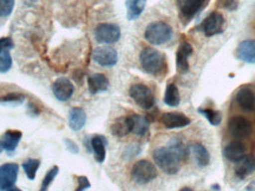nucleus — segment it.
<instances>
[{"mask_svg":"<svg viewBox=\"0 0 255 191\" xmlns=\"http://www.w3.org/2000/svg\"><path fill=\"white\" fill-rule=\"evenodd\" d=\"M223 24H225V18L219 12H213L205 19L202 24V31L205 32L207 37H213L216 34L221 33Z\"/></svg>","mask_w":255,"mask_h":191,"instance_id":"9d476101","label":"nucleus"},{"mask_svg":"<svg viewBox=\"0 0 255 191\" xmlns=\"http://www.w3.org/2000/svg\"><path fill=\"white\" fill-rule=\"evenodd\" d=\"M191 53H193V47H191L189 43L183 41L180 47H178L176 53V66L177 71L180 73H187L189 71V62H188V58H189Z\"/></svg>","mask_w":255,"mask_h":191,"instance_id":"4468645a","label":"nucleus"},{"mask_svg":"<svg viewBox=\"0 0 255 191\" xmlns=\"http://www.w3.org/2000/svg\"><path fill=\"white\" fill-rule=\"evenodd\" d=\"M91 148L94 151L95 158L98 163H103L105 161V156H107V151H105V146H107V138L103 136H95L91 138Z\"/></svg>","mask_w":255,"mask_h":191,"instance_id":"b1692460","label":"nucleus"},{"mask_svg":"<svg viewBox=\"0 0 255 191\" xmlns=\"http://www.w3.org/2000/svg\"><path fill=\"white\" fill-rule=\"evenodd\" d=\"M87 122V114L85 111L81 107H73L70 110L69 113V126L73 131H79L82 130Z\"/></svg>","mask_w":255,"mask_h":191,"instance_id":"aec40b11","label":"nucleus"},{"mask_svg":"<svg viewBox=\"0 0 255 191\" xmlns=\"http://www.w3.org/2000/svg\"><path fill=\"white\" fill-rule=\"evenodd\" d=\"M173 37V28L164 21H154L145 28L144 38L152 45H163Z\"/></svg>","mask_w":255,"mask_h":191,"instance_id":"f03ea898","label":"nucleus"},{"mask_svg":"<svg viewBox=\"0 0 255 191\" xmlns=\"http://www.w3.org/2000/svg\"><path fill=\"white\" fill-rule=\"evenodd\" d=\"M155 163L168 175H176L180 170V161L168 148H157L152 152Z\"/></svg>","mask_w":255,"mask_h":191,"instance_id":"7ed1b4c3","label":"nucleus"},{"mask_svg":"<svg viewBox=\"0 0 255 191\" xmlns=\"http://www.w3.org/2000/svg\"><path fill=\"white\" fill-rule=\"evenodd\" d=\"M2 150H4V146H2V143L0 141V154H1Z\"/></svg>","mask_w":255,"mask_h":191,"instance_id":"ea45409f","label":"nucleus"},{"mask_svg":"<svg viewBox=\"0 0 255 191\" xmlns=\"http://www.w3.org/2000/svg\"><path fill=\"white\" fill-rule=\"evenodd\" d=\"M21 136H23V133L18 131V130H8V131H6L1 139L4 150L7 152H13L17 149L19 142H20Z\"/></svg>","mask_w":255,"mask_h":191,"instance_id":"5701e85b","label":"nucleus"},{"mask_svg":"<svg viewBox=\"0 0 255 191\" xmlns=\"http://www.w3.org/2000/svg\"><path fill=\"white\" fill-rule=\"evenodd\" d=\"M237 101L239 106L245 111H252L255 107V94L251 88L242 87L237 92Z\"/></svg>","mask_w":255,"mask_h":191,"instance_id":"dca6fc26","label":"nucleus"},{"mask_svg":"<svg viewBox=\"0 0 255 191\" xmlns=\"http://www.w3.org/2000/svg\"><path fill=\"white\" fill-rule=\"evenodd\" d=\"M199 112L202 113L203 116L209 120V123L212 124V125L216 126L221 123V119H222L221 113L218 112V111L213 109H199Z\"/></svg>","mask_w":255,"mask_h":191,"instance_id":"7c9ffc66","label":"nucleus"},{"mask_svg":"<svg viewBox=\"0 0 255 191\" xmlns=\"http://www.w3.org/2000/svg\"><path fill=\"white\" fill-rule=\"evenodd\" d=\"M161 122L167 129H178V127L188 126L190 119L183 113L180 112H167L162 116Z\"/></svg>","mask_w":255,"mask_h":191,"instance_id":"ddd939ff","label":"nucleus"},{"mask_svg":"<svg viewBox=\"0 0 255 191\" xmlns=\"http://www.w3.org/2000/svg\"><path fill=\"white\" fill-rule=\"evenodd\" d=\"M142 69L149 75H158L165 66V59L163 53L152 47H145L139 55Z\"/></svg>","mask_w":255,"mask_h":191,"instance_id":"f257e3e1","label":"nucleus"},{"mask_svg":"<svg viewBox=\"0 0 255 191\" xmlns=\"http://www.w3.org/2000/svg\"><path fill=\"white\" fill-rule=\"evenodd\" d=\"M202 4L203 0H177V7L181 18L187 21L193 19L202 7Z\"/></svg>","mask_w":255,"mask_h":191,"instance_id":"f8f14e48","label":"nucleus"},{"mask_svg":"<svg viewBox=\"0 0 255 191\" xmlns=\"http://www.w3.org/2000/svg\"><path fill=\"white\" fill-rule=\"evenodd\" d=\"M73 91H75V88H73V84L68 78H58L55 82V84L52 85L53 95L60 101L69 100L72 97Z\"/></svg>","mask_w":255,"mask_h":191,"instance_id":"9b49d317","label":"nucleus"},{"mask_svg":"<svg viewBox=\"0 0 255 191\" xmlns=\"http://www.w3.org/2000/svg\"><path fill=\"white\" fill-rule=\"evenodd\" d=\"M181 101L180 92L175 84H168L164 94V103L168 106H177Z\"/></svg>","mask_w":255,"mask_h":191,"instance_id":"cd10ccee","label":"nucleus"},{"mask_svg":"<svg viewBox=\"0 0 255 191\" xmlns=\"http://www.w3.org/2000/svg\"><path fill=\"white\" fill-rule=\"evenodd\" d=\"M12 68V57L7 49H0V73H6Z\"/></svg>","mask_w":255,"mask_h":191,"instance_id":"c756f323","label":"nucleus"},{"mask_svg":"<svg viewBox=\"0 0 255 191\" xmlns=\"http://www.w3.org/2000/svg\"><path fill=\"white\" fill-rule=\"evenodd\" d=\"M14 47V44L13 41H12L11 38H1L0 39V49H7V50H11Z\"/></svg>","mask_w":255,"mask_h":191,"instance_id":"c9c22d12","label":"nucleus"},{"mask_svg":"<svg viewBox=\"0 0 255 191\" xmlns=\"http://www.w3.org/2000/svg\"><path fill=\"white\" fill-rule=\"evenodd\" d=\"M223 155L228 161L237 163L246 155V148L240 142H233L226 146L225 150H223Z\"/></svg>","mask_w":255,"mask_h":191,"instance_id":"412c9836","label":"nucleus"},{"mask_svg":"<svg viewBox=\"0 0 255 191\" xmlns=\"http://www.w3.org/2000/svg\"><path fill=\"white\" fill-rule=\"evenodd\" d=\"M64 143H65L66 149H68L70 152H72V154H78L79 149H78V146H77V144H76L75 142H72L71 139H65V141H64Z\"/></svg>","mask_w":255,"mask_h":191,"instance_id":"e433bc0d","label":"nucleus"},{"mask_svg":"<svg viewBox=\"0 0 255 191\" xmlns=\"http://www.w3.org/2000/svg\"><path fill=\"white\" fill-rule=\"evenodd\" d=\"M88 85H89V91L91 95H96L98 92L107 91L109 89V79L105 77L102 73H95V75L90 76L88 78Z\"/></svg>","mask_w":255,"mask_h":191,"instance_id":"6ab92c4d","label":"nucleus"},{"mask_svg":"<svg viewBox=\"0 0 255 191\" xmlns=\"http://www.w3.org/2000/svg\"><path fill=\"white\" fill-rule=\"evenodd\" d=\"M130 125V132L135 133L137 136H144L148 132L150 123L145 117L139 116V114H132L128 117Z\"/></svg>","mask_w":255,"mask_h":191,"instance_id":"a211bd4d","label":"nucleus"},{"mask_svg":"<svg viewBox=\"0 0 255 191\" xmlns=\"http://www.w3.org/2000/svg\"><path fill=\"white\" fill-rule=\"evenodd\" d=\"M146 0H127V18L128 20H135L144 11Z\"/></svg>","mask_w":255,"mask_h":191,"instance_id":"393cba45","label":"nucleus"},{"mask_svg":"<svg viewBox=\"0 0 255 191\" xmlns=\"http://www.w3.org/2000/svg\"><path fill=\"white\" fill-rule=\"evenodd\" d=\"M25 100V96L20 94H9L0 98V104H21Z\"/></svg>","mask_w":255,"mask_h":191,"instance_id":"473e14b6","label":"nucleus"},{"mask_svg":"<svg viewBox=\"0 0 255 191\" xmlns=\"http://www.w3.org/2000/svg\"><path fill=\"white\" fill-rule=\"evenodd\" d=\"M167 148L171 152H173L175 156H176L180 162L184 161V159H187L188 149H187V146L184 145V143L182 141H180V139H177V138L170 139V141H169V143H168Z\"/></svg>","mask_w":255,"mask_h":191,"instance_id":"a878e982","label":"nucleus"},{"mask_svg":"<svg viewBox=\"0 0 255 191\" xmlns=\"http://www.w3.org/2000/svg\"><path fill=\"white\" fill-rule=\"evenodd\" d=\"M222 2H225V5L227 4V2H231V1H234V0H221Z\"/></svg>","mask_w":255,"mask_h":191,"instance_id":"a19ab883","label":"nucleus"},{"mask_svg":"<svg viewBox=\"0 0 255 191\" xmlns=\"http://www.w3.org/2000/svg\"><path fill=\"white\" fill-rule=\"evenodd\" d=\"M59 173V168L57 167H53L51 168L49 171H47V174L45 175V177H44L43 182H41V187H40V191H47L49 189V187L51 186V183L55 181V178L57 177V175Z\"/></svg>","mask_w":255,"mask_h":191,"instance_id":"2f4dec72","label":"nucleus"},{"mask_svg":"<svg viewBox=\"0 0 255 191\" xmlns=\"http://www.w3.org/2000/svg\"><path fill=\"white\" fill-rule=\"evenodd\" d=\"M39 167H40L39 159L30 158V159H26V161L24 162L23 169H24L25 174H26L28 180L33 181L34 178H36L37 171H38V169H39Z\"/></svg>","mask_w":255,"mask_h":191,"instance_id":"c85d7f7f","label":"nucleus"},{"mask_svg":"<svg viewBox=\"0 0 255 191\" xmlns=\"http://www.w3.org/2000/svg\"><path fill=\"white\" fill-rule=\"evenodd\" d=\"M255 171V156L253 155H245L240 161L237 162V167H235V175L237 177L246 178L253 174Z\"/></svg>","mask_w":255,"mask_h":191,"instance_id":"f3484780","label":"nucleus"},{"mask_svg":"<svg viewBox=\"0 0 255 191\" xmlns=\"http://www.w3.org/2000/svg\"><path fill=\"white\" fill-rule=\"evenodd\" d=\"M77 183H78V186H77V188H76L75 191H84L91 187L88 177H85V176H78Z\"/></svg>","mask_w":255,"mask_h":191,"instance_id":"f704fd0d","label":"nucleus"},{"mask_svg":"<svg viewBox=\"0 0 255 191\" xmlns=\"http://www.w3.org/2000/svg\"><path fill=\"white\" fill-rule=\"evenodd\" d=\"M14 8V0H0V17L6 18Z\"/></svg>","mask_w":255,"mask_h":191,"instance_id":"72a5a7b5","label":"nucleus"},{"mask_svg":"<svg viewBox=\"0 0 255 191\" xmlns=\"http://www.w3.org/2000/svg\"><path fill=\"white\" fill-rule=\"evenodd\" d=\"M95 38L101 44L117 43L121 38V28L116 24H100L95 30Z\"/></svg>","mask_w":255,"mask_h":191,"instance_id":"423d86ee","label":"nucleus"},{"mask_svg":"<svg viewBox=\"0 0 255 191\" xmlns=\"http://www.w3.org/2000/svg\"><path fill=\"white\" fill-rule=\"evenodd\" d=\"M130 97L139 107L144 110L151 109L155 105V97L152 91L144 84H135L129 90Z\"/></svg>","mask_w":255,"mask_h":191,"instance_id":"39448f33","label":"nucleus"},{"mask_svg":"<svg viewBox=\"0 0 255 191\" xmlns=\"http://www.w3.org/2000/svg\"><path fill=\"white\" fill-rule=\"evenodd\" d=\"M131 177L132 181L139 186L148 184L157 177V169L151 162L146 159H141L136 162L131 169Z\"/></svg>","mask_w":255,"mask_h":191,"instance_id":"20e7f679","label":"nucleus"},{"mask_svg":"<svg viewBox=\"0 0 255 191\" xmlns=\"http://www.w3.org/2000/svg\"><path fill=\"white\" fill-rule=\"evenodd\" d=\"M19 167L15 163H5L0 165V191H6L17 182Z\"/></svg>","mask_w":255,"mask_h":191,"instance_id":"1a4fd4ad","label":"nucleus"},{"mask_svg":"<svg viewBox=\"0 0 255 191\" xmlns=\"http://www.w3.org/2000/svg\"><path fill=\"white\" fill-rule=\"evenodd\" d=\"M228 131L237 139H246L252 135V124L245 117H233L228 123Z\"/></svg>","mask_w":255,"mask_h":191,"instance_id":"0eeeda50","label":"nucleus"},{"mask_svg":"<svg viewBox=\"0 0 255 191\" xmlns=\"http://www.w3.org/2000/svg\"><path fill=\"white\" fill-rule=\"evenodd\" d=\"M6 191H21L20 189H18V188H11V189L6 190Z\"/></svg>","mask_w":255,"mask_h":191,"instance_id":"4c0bfd02","label":"nucleus"},{"mask_svg":"<svg viewBox=\"0 0 255 191\" xmlns=\"http://www.w3.org/2000/svg\"><path fill=\"white\" fill-rule=\"evenodd\" d=\"M180 191H193V190H191L190 188H182Z\"/></svg>","mask_w":255,"mask_h":191,"instance_id":"58836bf2","label":"nucleus"},{"mask_svg":"<svg viewBox=\"0 0 255 191\" xmlns=\"http://www.w3.org/2000/svg\"><path fill=\"white\" fill-rule=\"evenodd\" d=\"M111 132L116 137H126L128 133H130V125L128 117H121L116 119L111 125Z\"/></svg>","mask_w":255,"mask_h":191,"instance_id":"bb28decb","label":"nucleus"},{"mask_svg":"<svg viewBox=\"0 0 255 191\" xmlns=\"http://www.w3.org/2000/svg\"><path fill=\"white\" fill-rule=\"evenodd\" d=\"M92 59H94L95 63L103 66V68H111V66L117 64L119 53H117V51L113 49V47H96L94 52H92Z\"/></svg>","mask_w":255,"mask_h":191,"instance_id":"6e6552de","label":"nucleus"},{"mask_svg":"<svg viewBox=\"0 0 255 191\" xmlns=\"http://www.w3.org/2000/svg\"><path fill=\"white\" fill-rule=\"evenodd\" d=\"M190 151L191 154H193L194 158H195L196 163L199 167L205 168L209 164L210 155L205 145L200 144V143H193V144L190 145Z\"/></svg>","mask_w":255,"mask_h":191,"instance_id":"4be33fe9","label":"nucleus"},{"mask_svg":"<svg viewBox=\"0 0 255 191\" xmlns=\"http://www.w3.org/2000/svg\"><path fill=\"white\" fill-rule=\"evenodd\" d=\"M238 58L247 64H255V40L246 39L239 44L237 49Z\"/></svg>","mask_w":255,"mask_h":191,"instance_id":"2eb2a0df","label":"nucleus"}]
</instances>
